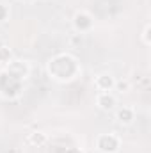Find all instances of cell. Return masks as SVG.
I'll list each match as a JSON object with an SVG mask.
<instances>
[{"instance_id":"6da1fadb","label":"cell","mask_w":151,"mask_h":153,"mask_svg":"<svg viewBox=\"0 0 151 153\" xmlns=\"http://www.w3.org/2000/svg\"><path fill=\"white\" fill-rule=\"evenodd\" d=\"M46 71L55 82H71L80 73V64L71 53H57L46 62Z\"/></svg>"},{"instance_id":"7a4b0ae2","label":"cell","mask_w":151,"mask_h":153,"mask_svg":"<svg viewBox=\"0 0 151 153\" xmlns=\"http://www.w3.org/2000/svg\"><path fill=\"white\" fill-rule=\"evenodd\" d=\"M21 85H23V80L11 75L5 68H4V71H0V96L16 98L21 93Z\"/></svg>"},{"instance_id":"3957f363","label":"cell","mask_w":151,"mask_h":153,"mask_svg":"<svg viewBox=\"0 0 151 153\" xmlns=\"http://www.w3.org/2000/svg\"><path fill=\"white\" fill-rule=\"evenodd\" d=\"M96 150L100 153H117L121 148V139L115 134H100L94 141Z\"/></svg>"},{"instance_id":"277c9868","label":"cell","mask_w":151,"mask_h":153,"mask_svg":"<svg viewBox=\"0 0 151 153\" xmlns=\"http://www.w3.org/2000/svg\"><path fill=\"white\" fill-rule=\"evenodd\" d=\"M94 27V20L87 11H76L73 16V29L76 30V34H87L91 32Z\"/></svg>"},{"instance_id":"5b68a950","label":"cell","mask_w":151,"mask_h":153,"mask_svg":"<svg viewBox=\"0 0 151 153\" xmlns=\"http://www.w3.org/2000/svg\"><path fill=\"white\" fill-rule=\"evenodd\" d=\"M5 70H7L11 75H14L16 78H20V80H25V78L29 76V73H30L29 64L23 62V61H16V59H13V61L5 66Z\"/></svg>"},{"instance_id":"8992f818","label":"cell","mask_w":151,"mask_h":153,"mask_svg":"<svg viewBox=\"0 0 151 153\" xmlns=\"http://www.w3.org/2000/svg\"><path fill=\"white\" fill-rule=\"evenodd\" d=\"M115 105H117V98L112 94V91L110 93H98L96 94V107L100 111L110 112V111L115 109Z\"/></svg>"},{"instance_id":"52a82bcc","label":"cell","mask_w":151,"mask_h":153,"mask_svg":"<svg viewBox=\"0 0 151 153\" xmlns=\"http://www.w3.org/2000/svg\"><path fill=\"white\" fill-rule=\"evenodd\" d=\"M114 84H115V78L110 73H100V75L94 76V87L100 93H110V91H114Z\"/></svg>"},{"instance_id":"ba28073f","label":"cell","mask_w":151,"mask_h":153,"mask_svg":"<svg viewBox=\"0 0 151 153\" xmlns=\"http://www.w3.org/2000/svg\"><path fill=\"white\" fill-rule=\"evenodd\" d=\"M115 119L117 123L128 126L135 121V109L133 107H128V105H121L117 111H115Z\"/></svg>"},{"instance_id":"9c48e42d","label":"cell","mask_w":151,"mask_h":153,"mask_svg":"<svg viewBox=\"0 0 151 153\" xmlns=\"http://www.w3.org/2000/svg\"><path fill=\"white\" fill-rule=\"evenodd\" d=\"M29 143H30L32 146H44V144L48 143V137H46L44 132H32V134L29 135Z\"/></svg>"},{"instance_id":"30bf717a","label":"cell","mask_w":151,"mask_h":153,"mask_svg":"<svg viewBox=\"0 0 151 153\" xmlns=\"http://www.w3.org/2000/svg\"><path fill=\"white\" fill-rule=\"evenodd\" d=\"M13 61V52H11V48L9 46H0V66H7L9 62Z\"/></svg>"},{"instance_id":"8fae6325","label":"cell","mask_w":151,"mask_h":153,"mask_svg":"<svg viewBox=\"0 0 151 153\" xmlns=\"http://www.w3.org/2000/svg\"><path fill=\"white\" fill-rule=\"evenodd\" d=\"M130 87H132V85H130V82H128L126 78H124V80H115V84H114V89H115L117 93H121V94H123V93H128Z\"/></svg>"},{"instance_id":"7c38bea8","label":"cell","mask_w":151,"mask_h":153,"mask_svg":"<svg viewBox=\"0 0 151 153\" xmlns=\"http://www.w3.org/2000/svg\"><path fill=\"white\" fill-rule=\"evenodd\" d=\"M150 32H151V25H150V23H146V25H144V30H142V36H141V38H142V43H144L146 46H150V45H151Z\"/></svg>"},{"instance_id":"4fadbf2b","label":"cell","mask_w":151,"mask_h":153,"mask_svg":"<svg viewBox=\"0 0 151 153\" xmlns=\"http://www.w3.org/2000/svg\"><path fill=\"white\" fill-rule=\"evenodd\" d=\"M7 20H9V7L4 5V4H0V23H4Z\"/></svg>"},{"instance_id":"5bb4252c","label":"cell","mask_w":151,"mask_h":153,"mask_svg":"<svg viewBox=\"0 0 151 153\" xmlns=\"http://www.w3.org/2000/svg\"><path fill=\"white\" fill-rule=\"evenodd\" d=\"M70 43H71V45H80V43H82V34H75V36H71Z\"/></svg>"},{"instance_id":"9a60e30c","label":"cell","mask_w":151,"mask_h":153,"mask_svg":"<svg viewBox=\"0 0 151 153\" xmlns=\"http://www.w3.org/2000/svg\"><path fill=\"white\" fill-rule=\"evenodd\" d=\"M64 153H84L80 148H75V146H71V148H66V152Z\"/></svg>"},{"instance_id":"2e32d148","label":"cell","mask_w":151,"mask_h":153,"mask_svg":"<svg viewBox=\"0 0 151 153\" xmlns=\"http://www.w3.org/2000/svg\"><path fill=\"white\" fill-rule=\"evenodd\" d=\"M18 2H23V4H32L34 0H18Z\"/></svg>"}]
</instances>
